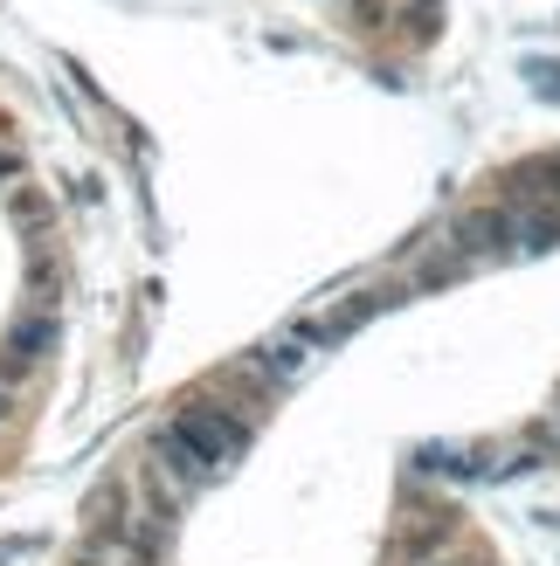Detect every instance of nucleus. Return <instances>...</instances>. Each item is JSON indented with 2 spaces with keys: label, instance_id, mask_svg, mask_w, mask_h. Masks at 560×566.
Returning a JSON list of instances; mask_svg holds the SVG:
<instances>
[{
  "label": "nucleus",
  "instance_id": "2",
  "mask_svg": "<svg viewBox=\"0 0 560 566\" xmlns=\"http://www.w3.org/2000/svg\"><path fill=\"white\" fill-rule=\"evenodd\" d=\"M21 394H28V380L0 374V429H8V421H21Z\"/></svg>",
  "mask_w": 560,
  "mask_h": 566
},
{
  "label": "nucleus",
  "instance_id": "1",
  "mask_svg": "<svg viewBox=\"0 0 560 566\" xmlns=\"http://www.w3.org/2000/svg\"><path fill=\"white\" fill-rule=\"evenodd\" d=\"M55 346H63V325H55V311H35V304H28L21 318L8 325V338H0V374L28 380L35 366H49Z\"/></svg>",
  "mask_w": 560,
  "mask_h": 566
}]
</instances>
